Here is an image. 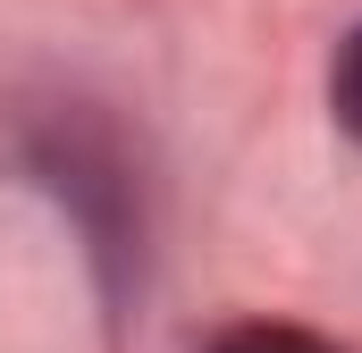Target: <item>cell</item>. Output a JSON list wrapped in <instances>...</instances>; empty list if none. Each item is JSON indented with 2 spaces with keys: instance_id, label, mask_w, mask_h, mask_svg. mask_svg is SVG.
<instances>
[{
  "instance_id": "obj_2",
  "label": "cell",
  "mask_w": 362,
  "mask_h": 353,
  "mask_svg": "<svg viewBox=\"0 0 362 353\" xmlns=\"http://www.w3.org/2000/svg\"><path fill=\"white\" fill-rule=\"evenodd\" d=\"M329 101H337V126L362 143V25H354V42L337 51V68H329Z\"/></svg>"
},
{
  "instance_id": "obj_1",
  "label": "cell",
  "mask_w": 362,
  "mask_h": 353,
  "mask_svg": "<svg viewBox=\"0 0 362 353\" xmlns=\"http://www.w3.org/2000/svg\"><path fill=\"white\" fill-rule=\"evenodd\" d=\"M211 353H337V345H320V337H303V328H270V320H253V328H228Z\"/></svg>"
}]
</instances>
